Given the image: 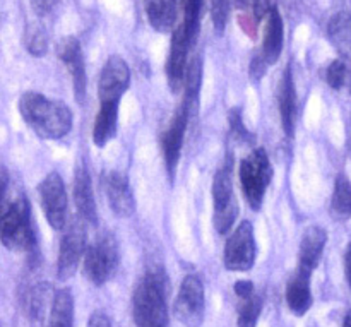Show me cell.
Masks as SVG:
<instances>
[{
	"instance_id": "obj_1",
	"label": "cell",
	"mask_w": 351,
	"mask_h": 327,
	"mask_svg": "<svg viewBox=\"0 0 351 327\" xmlns=\"http://www.w3.org/2000/svg\"><path fill=\"white\" fill-rule=\"evenodd\" d=\"M19 113L24 122L40 137L62 139L72 130L71 108L58 99H50L38 91H27L19 99Z\"/></svg>"
},
{
	"instance_id": "obj_2",
	"label": "cell",
	"mask_w": 351,
	"mask_h": 327,
	"mask_svg": "<svg viewBox=\"0 0 351 327\" xmlns=\"http://www.w3.org/2000/svg\"><path fill=\"white\" fill-rule=\"evenodd\" d=\"M168 281L161 269H149L137 283L132 297L137 327H168Z\"/></svg>"
},
{
	"instance_id": "obj_3",
	"label": "cell",
	"mask_w": 351,
	"mask_h": 327,
	"mask_svg": "<svg viewBox=\"0 0 351 327\" xmlns=\"http://www.w3.org/2000/svg\"><path fill=\"white\" fill-rule=\"evenodd\" d=\"M0 242L16 252L33 254L36 250L31 208L23 194L9 197L7 204L0 209Z\"/></svg>"
},
{
	"instance_id": "obj_4",
	"label": "cell",
	"mask_w": 351,
	"mask_h": 327,
	"mask_svg": "<svg viewBox=\"0 0 351 327\" xmlns=\"http://www.w3.org/2000/svg\"><path fill=\"white\" fill-rule=\"evenodd\" d=\"M273 180V167L264 147H256L240 163V184L243 195L254 211H259L267 187Z\"/></svg>"
},
{
	"instance_id": "obj_5",
	"label": "cell",
	"mask_w": 351,
	"mask_h": 327,
	"mask_svg": "<svg viewBox=\"0 0 351 327\" xmlns=\"http://www.w3.org/2000/svg\"><path fill=\"white\" fill-rule=\"evenodd\" d=\"M233 163L228 160L223 167L216 171L213 180V202H215V228L219 235H226L232 230L237 216H239V206H237L235 195H233Z\"/></svg>"
},
{
	"instance_id": "obj_6",
	"label": "cell",
	"mask_w": 351,
	"mask_h": 327,
	"mask_svg": "<svg viewBox=\"0 0 351 327\" xmlns=\"http://www.w3.org/2000/svg\"><path fill=\"white\" fill-rule=\"evenodd\" d=\"M82 267L86 278L93 284L96 287L105 284L119 267V247L115 239L112 235H105L89 245L82 261Z\"/></svg>"
},
{
	"instance_id": "obj_7",
	"label": "cell",
	"mask_w": 351,
	"mask_h": 327,
	"mask_svg": "<svg viewBox=\"0 0 351 327\" xmlns=\"http://www.w3.org/2000/svg\"><path fill=\"white\" fill-rule=\"evenodd\" d=\"M173 312L185 327H199L202 324L206 312V291L197 274H187L184 278Z\"/></svg>"
},
{
	"instance_id": "obj_8",
	"label": "cell",
	"mask_w": 351,
	"mask_h": 327,
	"mask_svg": "<svg viewBox=\"0 0 351 327\" xmlns=\"http://www.w3.org/2000/svg\"><path fill=\"white\" fill-rule=\"evenodd\" d=\"M38 194L48 225L57 232H62L67 226L69 197L60 175L57 171L48 173L38 187Z\"/></svg>"
},
{
	"instance_id": "obj_9",
	"label": "cell",
	"mask_w": 351,
	"mask_h": 327,
	"mask_svg": "<svg viewBox=\"0 0 351 327\" xmlns=\"http://www.w3.org/2000/svg\"><path fill=\"white\" fill-rule=\"evenodd\" d=\"M256 237L250 221H242L228 237L223 263L228 271H249L256 263Z\"/></svg>"
},
{
	"instance_id": "obj_10",
	"label": "cell",
	"mask_w": 351,
	"mask_h": 327,
	"mask_svg": "<svg viewBox=\"0 0 351 327\" xmlns=\"http://www.w3.org/2000/svg\"><path fill=\"white\" fill-rule=\"evenodd\" d=\"M81 221L72 223L71 228L62 237L57 263V273L62 281L74 276L75 271L79 269L81 261H84L86 250H88V245H86V232Z\"/></svg>"
},
{
	"instance_id": "obj_11",
	"label": "cell",
	"mask_w": 351,
	"mask_h": 327,
	"mask_svg": "<svg viewBox=\"0 0 351 327\" xmlns=\"http://www.w3.org/2000/svg\"><path fill=\"white\" fill-rule=\"evenodd\" d=\"M130 69L120 55H112L105 62L99 74L98 95L101 103H120L123 93L129 89Z\"/></svg>"
},
{
	"instance_id": "obj_12",
	"label": "cell",
	"mask_w": 351,
	"mask_h": 327,
	"mask_svg": "<svg viewBox=\"0 0 351 327\" xmlns=\"http://www.w3.org/2000/svg\"><path fill=\"white\" fill-rule=\"evenodd\" d=\"M191 115V110L185 105H180V108L175 112L173 119L170 120V125L161 134V151H163L165 167H167L168 175L171 178H173L178 167V161H180L182 146H184L185 132H187Z\"/></svg>"
},
{
	"instance_id": "obj_13",
	"label": "cell",
	"mask_w": 351,
	"mask_h": 327,
	"mask_svg": "<svg viewBox=\"0 0 351 327\" xmlns=\"http://www.w3.org/2000/svg\"><path fill=\"white\" fill-rule=\"evenodd\" d=\"M103 189H105L106 199L119 218H130L136 211V197L130 191L129 180L122 171L112 170L103 175Z\"/></svg>"
},
{
	"instance_id": "obj_14",
	"label": "cell",
	"mask_w": 351,
	"mask_h": 327,
	"mask_svg": "<svg viewBox=\"0 0 351 327\" xmlns=\"http://www.w3.org/2000/svg\"><path fill=\"white\" fill-rule=\"evenodd\" d=\"M57 55L67 71L71 72L72 84H74V95L77 101H82L86 96V67H84V57H82L81 43L75 36H65L62 38L60 43L57 47Z\"/></svg>"
},
{
	"instance_id": "obj_15",
	"label": "cell",
	"mask_w": 351,
	"mask_h": 327,
	"mask_svg": "<svg viewBox=\"0 0 351 327\" xmlns=\"http://www.w3.org/2000/svg\"><path fill=\"white\" fill-rule=\"evenodd\" d=\"M192 47H194V43L189 40L184 27L178 24L173 31V36H171L170 55H168L167 60L168 84L173 91L184 86L185 72H187L189 67V51H191Z\"/></svg>"
},
{
	"instance_id": "obj_16",
	"label": "cell",
	"mask_w": 351,
	"mask_h": 327,
	"mask_svg": "<svg viewBox=\"0 0 351 327\" xmlns=\"http://www.w3.org/2000/svg\"><path fill=\"white\" fill-rule=\"evenodd\" d=\"M278 105H280L281 125H283L285 134L288 137H293L298 119V96L290 67L283 72V77H281L280 89H278Z\"/></svg>"
},
{
	"instance_id": "obj_17",
	"label": "cell",
	"mask_w": 351,
	"mask_h": 327,
	"mask_svg": "<svg viewBox=\"0 0 351 327\" xmlns=\"http://www.w3.org/2000/svg\"><path fill=\"white\" fill-rule=\"evenodd\" d=\"M326 243H328V233L324 228L311 226L305 230L300 240V249H298V269L311 274L314 273V269L321 263Z\"/></svg>"
},
{
	"instance_id": "obj_18",
	"label": "cell",
	"mask_w": 351,
	"mask_h": 327,
	"mask_svg": "<svg viewBox=\"0 0 351 327\" xmlns=\"http://www.w3.org/2000/svg\"><path fill=\"white\" fill-rule=\"evenodd\" d=\"M285 45V26L283 17H281L278 7H271L266 14V26H264V40H263V55L267 64H276L283 53Z\"/></svg>"
},
{
	"instance_id": "obj_19",
	"label": "cell",
	"mask_w": 351,
	"mask_h": 327,
	"mask_svg": "<svg viewBox=\"0 0 351 327\" xmlns=\"http://www.w3.org/2000/svg\"><path fill=\"white\" fill-rule=\"evenodd\" d=\"M74 202L82 221L95 225L98 213H96V201L93 194L91 177L86 167H77L74 175Z\"/></svg>"
},
{
	"instance_id": "obj_20",
	"label": "cell",
	"mask_w": 351,
	"mask_h": 327,
	"mask_svg": "<svg viewBox=\"0 0 351 327\" xmlns=\"http://www.w3.org/2000/svg\"><path fill=\"white\" fill-rule=\"evenodd\" d=\"M182 0H147L146 16L151 27L158 33H173Z\"/></svg>"
},
{
	"instance_id": "obj_21",
	"label": "cell",
	"mask_w": 351,
	"mask_h": 327,
	"mask_svg": "<svg viewBox=\"0 0 351 327\" xmlns=\"http://www.w3.org/2000/svg\"><path fill=\"white\" fill-rule=\"evenodd\" d=\"M311 273L297 269L295 276L291 278L287 287V304L288 308L295 315H305L312 307V290H311Z\"/></svg>"
},
{
	"instance_id": "obj_22",
	"label": "cell",
	"mask_w": 351,
	"mask_h": 327,
	"mask_svg": "<svg viewBox=\"0 0 351 327\" xmlns=\"http://www.w3.org/2000/svg\"><path fill=\"white\" fill-rule=\"evenodd\" d=\"M119 129V103H101L99 112L93 125V143L98 147H105Z\"/></svg>"
},
{
	"instance_id": "obj_23",
	"label": "cell",
	"mask_w": 351,
	"mask_h": 327,
	"mask_svg": "<svg viewBox=\"0 0 351 327\" xmlns=\"http://www.w3.org/2000/svg\"><path fill=\"white\" fill-rule=\"evenodd\" d=\"M328 36L332 47L341 53V57L351 60V14L338 12L331 17L328 24Z\"/></svg>"
},
{
	"instance_id": "obj_24",
	"label": "cell",
	"mask_w": 351,
	"mask_h": 327,
	"mask_svg": "<svg viewBox=\"0 0 351 327\" xmlns=\"http://www.w3.org/2000/svg\"><path fill=\"white\" fill-rule=\"evenodd\" d=\"M55 293L51 291L50 284H36L29 291L27 297V312H29V321L33 327H43L47 319L48 304H53Z\"/></svg>"
},
{
	"instance_id": "obj_25",
	"label": "cell",
	"mask_w": 351,
	"mask_h": 327,
	"mask_svg": "<svg viewBox=\"0 0 351 327\" xmlns=\"http://www.w3.org/2000/svg\"><path fill=\"white\" fill-rule=\"evenodd\" d=\"M48 327H74V297L67 288L55 293Z\"/></svg>"
},
{
	"instance_id": "obj_26",
	"label": "cell",
	"mask_w": 351,
	"mask_h": 327,
	"mask_svg": "<svg viewBox=\"0 0 351 327\" xmlns=\"http://www.w3.org/2000/svg\"><path fill=\"white\" fill-rule=\"evenodd\" d=\"M201 81H202V64L201 58L195 57L194 60L189 62L187 72H185L184 88H185V98L182 105L187 106L191 113L194 112L197 106L199 91H201Z\"/></svg>"
},
{
	"instance_id": "obj_27",
	"label": "cell",
	"mask_w": 351,
	"mask_h": 327,
	"mask_svg": "<svg viewBox=\"0 0 351 327\" xmlns=\"http://www.w3.org/2000/svg\"><path fill=\"white\" fill-rule=\"evenodd\" d=\"M331 213L336 219L351 218V182L345 175H339L336 178L331 199Z\"/></svg>"
},
{
	"instance_id": "obj_28",
	"label": "cell",
	"mask_w": 351,
	"mask_h": 327,
	"mask_svg": "<svg viewBox=\"0 0 351 327\" xmlns=\"http://www.w3.org/2000/svg\"><path fill=\"white\" fill-rule=\"evenodd\" d=\"M204 9V0H182V10H184V21L180 26L187 33L189 40L195 43L201 31V17Z\"/></svg>"
},
{
	"instance_id": "obj_29",
	"label": "cell",
	"mask_w": 351,
	"mask_h": 327,
	"mask_svg": "<svg viewBox=\"0 0 351 327\" xmlns=\"http://www.w3.org/2000/svg\"><path fill=\"white\" fill-rule=\"evenodd\" d=\"M326 82L336 91H351V69L345 58H336L326 69Z\"/></svg>"
},
{
	"instance_id": "obj_30",
	"label": "cell",
	"mask_w": 351,
	"mask_h": 327,
	"mask_svg": "<svg viewBox=\"0 0 351 327\" xmlns=\"http://www.w3.org/2000/svg\"><path fill=\"white\" fill-rule=\"evenodd\" d=\"M24 45L29 55L33 57H43L48 51V34L43 26L38 23L29 24L24 31Z\"/></svg>"
},
{
	"instance_id": "obj_31",
	"label": "cell",
	"mask_w": 351,
	"mask_h": 327,
	"mask_svg": "<svg viewBox=\"0 0 351 327\" xmlns=\"http://www.w3.org/2000/svg\"><path fill=\"white\" fill-rule=\"evenodd\" d=\"M263 311V300L257 293L247 298H240L239 327H256Z\"/></svg>"
},
{
	"instance_id": "obj_32",
	"label": "cell",
	"mask_w": 351,
	"mask_h": 327,
	"mask_svg": "<svg viewBox=\"0 0 351 327\" xmlns=\"http://www.w3.org/2000/svg\"><path fill=\"white\" fill-rule=\"evenodd\" d=\"M230 120V134L235 141L243 144H252L254 143V136L247 130V127L243 125V120H242V112L240 108H235L230 112L228 115Z\"/></svg>"
},
{
	"instance_id": "obj_33",
	"label": "cell",
	"mask_w": 351,
	"mask_h": 327,
	"mask_svg": "<svg viewBox=\"0 0 351 327\" xmlns=\"http://www.w3.org/2000/svg\"><path fill=\"white\" fill-rule=\"evenodd\" d=\"M230 10H232V0H211V17L218 34H223L225 31Z\"/></svg>"
},
{
	"instance_id": "obj_34",
	"label": "cell",
	"mask_w": 351,
	"mask_h": 327,
	"mask_svg": "<svg viewBox=\"0 0 351 327\" xmlns=\"http://www.w3.org/2000/svg\"><path fill=\"white\" fill-rule=\"evenodd\" d=\"M267 65L269 64L264 60L263 55H256V57L252 58V62H250V67H249L250 79H252V81H261V79L264 77V74H266Z\"/></svg>"
},
{
	"instance_id": "obj_35",
	"label": "cell",
	"mask_w": 351,
	"mask_h": 327,
	"mask_svg": "<svg viewBox=\"0 0 351 327\" xmlns=\"http://www.w3.org/2000/svg\"><path fill=\"white\" fill-rule=\"evenodd\" d=\"M29 2L38 16H47V14H50L51 10L55 9V5H57V0H29Z\"/></svg>"
},
{
	"instance_id": "obj_36",
	"label": "cell",
	"mask_w": 351,
	"mask_h": 327,
	"mask_svg": "<svg viewBox=\"0 0 351 327\" xmlns=\"http://www.w3.org/2000/svg\"><path fill=\"white\" fill-rule=\"evenodd\" d=\"M233 291H235V295L239 298H247V297H250V295L256 293V287H254L252 281L240 280V281H237L235 287H233Z\"/></svg>"
},
{
	"instance_id": "obj_37",
	"label": "cell",
	"mask_w": 351,
	"mask_h": 327,
	"mask_svg": "<svg viewBox=\"0 0 351 327\" xmlns=\"http://www.w3.org/2000/svg\"><path fill=\"white\" fill-rule=\"evenodd\" d=\"M7 191H9V175H7V171L3 168H0V209L9 201Z\"/></svg>"
},
{
	"instance_id": "obj_38",
	"label": "cell",
	"mask_w": 351,
	"mask_h": 327,
	"mask_svg": "<svg viewBox=\"0 0 351 327\" xmlns=\"http://www.w3.org/2000/svg\"><path fill=\"white\" fill-rule=\"evenodd\" d=\"M261 0H232V5L240 12H256Z\"/></svg>"
},
{
	"instance_id": "obj_39",
	"label": "cell",
	"mask_w": 351,
	"mask_h": 327,
	"mask_svg": "<svg viewBox=\"0 0 351 327\" xmlns=\"http://www.w3.org/2000/svg\"><path fill=\"white\" fill-rule=\"evenodd\" d=\"M88 327H112V326H110V319L106 317L103 312H95V314L89 317Z\"/></svg>"
},
{
	"instance_id": "obj_40",
	"label": "cell",
	"mask_w": 351,
	"mask_h": 327,
	"mask_svg": "<svg viewBox=\"0 0 351 327\" xmlns=\"http://www.w3.org/2000/svg\"><path fill=\"white\" fill-rule=\"evenodd\" d=\"M345 276L346 281H348V287L351 290V243H348L345 252Z\"/></svg>"
},
{
	"instance_id": "obj_41",
	"label": "cell",
	"mask_w": 351,
	"mask_h": 327,
	"mask_svg": "<svg viewBox=\"0 0 351 327\" xmlns=\"http://www.w3.org/2000/svg\"><path fill=\"white\" fill-rule=\"evenodd\" d=\"M343 327H351V311L346 312L345 319H343Z\"/></svg>"
}]
</instances>
